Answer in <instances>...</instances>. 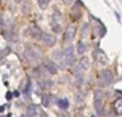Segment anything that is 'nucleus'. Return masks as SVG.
I'll return each mask as SVG.
<instances>
[{
  "label": "nucleus",
  "mask_w": 122,
  "mask_h": 117,
  "mask_svg": "<svg viewBox=\"0 0 122 117\" xmlns=\"http://www.w3.org/2000/svg\"><path fill=\"white\" fill-rule=\"evenodd\" d=\"M100 84L102 86H108L112 81V73L109 70H103L100 75Z\"/></svg>",
  "instance_id": "1"
},
{
  "label": "nucleus",
  "mask_w": 122,
  "mask_h": 117,
  "mask_svg": "<svg viewBox=\"0 0 122 117\" xmlns=\"http://www.w3.org/2000/svg\"><path fill=\"white\" fill-rule=\"evenodd\" d=\"M14 95H15V96H19V93H18V92H15Z\"/></svg>",
  "instance_id": "24"
},
{
  "label": "nucleus",
  "mask_w": 122,
  "mask_h": 117,
  "mask_svg": "<svg viewBox=\"0 0 122 117\" xmlns=\"http://www.w3.org/2000/svg\"><path fill=\"white\" fill-rule=\"evenodd\" d=\"M94 110H95V113H97V116L103 115L104 108H103V103H102V101H95L94 102Z\"/></svg>",
  "instance_id": "5"
},
{
  "label": "nucleus",
  "mask_w": 122,
  "mask_h": 117,
  "mask_svg": "<svg viewBox=\"0 0 122 117\" xmlns=\"http://www.w3.org/2000/svg\"><path fill=\"white\" fill-rule=\"evenodd\" d=\"M85 51H86V45L84 43H79L78 44V48H77L78 54H82V53H85Z\"/></svg>",
  "instance_id": "14"
},
{
  "label": "nucleus",
  "mask_w": 122,
  "mask_h": 117,
  "mask_svg": "<svg viewBox=\"0 0 122 117\" xmlns=\"http://www.w3.org/2000/svg\"><path fill=\"white\" fill-rule=\"evenodd\" d=\"M58 105H59L60 109L66 110L67 108H69V101H67V99H65V98L60 99V100L58 101Z\"/></svg>",
  "instance_id": "9"
},
{
  "label": "nucleus",
  "mask_w": 122,
  "mask_h": 117,
  "mask_svg": "<svg viewBox=\"0 0 122 117\" xmlns=\"http://www.w3.org/2000/svg\"><path fill=\"white\" fill-rule=\"evenodd\" d=\"M38 2H39V6H40L42 10H45L49 3V0H39Z\"/></svg>",
  "instance_id": "13"
},
{
  "label": "nucleus",
  "mask_w": 122,
  "mask_h": 117,
  "mask_svg": "<svg viewBox=\"0 0 122 117\" xmlns=\"http://www.w3.org/2000/svg\"><path fill=\"white\" fill-rule=\"evenodd\" d=\"M121 108H122V101H121V99H119L115 103V110H116L117 114H119V115L121 114Z\"/></svg>",
  "instance_id": "12"
},
{
  "label": "nucleus",
  "mask_w": 122,
  "mask_h": 117,
  "mask_svg": "<svg viewBox=\"0 0 122 117\" xmlns=\"http://www.w3.org/2000/svg\"><path fill=\"white\" fill-rule=\"evenodd\" d=\"M36 105L34 104H30L29 107L27 108V116L28 117H34L36 115V111H38V109H36Z\"/></svg>",
  "instance_id": "6"
},
{
  "label": "nucleus",
  "mask_w": 122,
  "mask_h": 117,
  "mask_svg": "<svg viewBox=\"0 0 122 117\" xmlns=\"http://www.w3.org/2000/svg\"><path fill=\"white\" fill-rule=\"evenodd\" d=\"M25 57H26V58H27L28 61L33 60V52H32V50L30 48H27L25 50Z\"/></svg>",
  "instance_id": "11"
},
{
  "label": "nucleus",
  "mask_w": 122,
  "mask_h": 117,
  "mask_svg": "<svg viewBox=\"0 0 122 117\" xmlns=\"http://www.w3.org/2000/svg\"><path fill=\"white\" fill-rule=\"evenodd\" d=\"M73 60H74V55L73 54H69V55L65 57V63H66L67 65L71 64V63L73 62Z\"/></svg>",
  "instance_id": "16"
},
{
  "label": "nucleus",
  "mask_w": 122,
  "mask_h": 117,
  "mask_svg": "<svg viewBox=\"0 0 122 117\" xmlns=\"http://www.w3.org/2000/svg\"><path fill=\"white\" fill-rule=\"evenodd\" d=\"M40 117H48V116H47V114L42 113V114H41V116H40Z\"/></svg>",
  "instance_id": "22"
},
{
  "label": "nucleus",
  "mask_w": 122,
  "mask_h": 117,
  "mask_svg": "<svg viewBox=\"0 0 122 117\" xmlns=\"http://www.w3.org/2000/svg\"><path fill=\"white\" fill-rule=\"evenodd\" d=\"M79 66L81 67L82 69H88L90 67V62H89L88 58L84 57L80 58V62H79Z\"/></svg>",
  "instance_id": "7"
},
{
  "label": "nucleus",
  "mask_w": 122,
  "mask_h": 117,
  "mask_svg": "<svg viewBox=\"0 0 122 117\" xmlns=\"http://www.w3.org/2000/svg\"><path fill=\"white\" fill-rule=\"evenodd\" d=\"M45 67H46V69L51 75H56V73H57V66H56V64L54 62H51V61H46V62H45Z\"/></svg>",
  "instance_id": "4"
},
{
  "label": "nucleus",
  "mask_w": 122,
  "mask_h": 117,
  "mask_svg": "<svg viewBox=\"0 0 122 117\" xmlns=\"http://www.w3.org/2000/svg\"><path fill=\"white\" fill-rule=\"evenodd\" d=\"M60 57H62V52H61V51H55V52H53V58H54L59 60Z\"/></svg>",
  "instance_id": "19"
},
{
  "label": "nucleus",
  "mask_w": 122,
  "mask_h": 117,
  "mask_svg": "<svg viewBox=\"0 0 122 117\" xmlns=\"http://www.w3.org/2000/svg\"><path fill=\"white\" fill-rule=\"evenodd\" d=\"M4 111V108L3 107H0V112H3Z\"/></svg>",
  "instance_id": "23"
},
{
  "label": "nucleus",
  "mask_w": 122,
  "mask_h": 117,
  "mask_svg": "<svg viewBox=\"0 0 122 117\" xmlns=\"http://www.w3.org/2000/svg\"><path fill=\"white\" fill-rule=\"evenodd\" d=\"M75 32H76V28L74 27V26H69V27L66 28V31H65V35H64L65 40H66V42H71L74 38Z\"/></svg>",
  "instance_id": "3"
},
{
  "label": "nucleus",
  "mask_w": 122,
  "mask_h": 117,
  "mask_svg": "<svg viewBox=\"0 0 122 117\" xmlns=\"http://www.w3.org/2000/svg\"><path fill=\"white\" fill-rule=\"evenodd\" d=\"M63 1H64L66 4H71L72 2H73V0H63Z\"/></svg>",
  "instance_id": "21"
},
{
  "label": "nucleus",
  "mask_w": 122,
  "mask_h": 117,
  "mask_svg": "<svg viewBox=\"0 0 122 117\" xmlns=\"http://www.w3.org/2000/svg\"><path fill=\"white\" fill-rule=\"evenodd\" d=\"M41 40L44 42L45 45H47L49 47H53L56 43V38L53 35H51L48 33H45V32L44 33H41Z\"/></svg>",
  "instance_id": "2"
},
{
  "label": "nucleus",
  "mask_w": 122,
  "mask_h": 117,
  "mask_svg": "<svg viewBox=\"0 0 122 117\" xmlns=\"http://www.w3.org/2000/svg\"><path fill=\"white\" fill-rule=\"evenodd\" d=\"M42 104L44 105L45 108H47L49 105V99H48V97L47 96H44L43 97V99H42Z\"/></svg>",
  "instance_id": "18"
},
{
  "label": "nucleus",
  "mask_w": 122,
  "mask_h": 117,
  "mask_svg": "<svg viewBox=\"0 0 122 117\" xmlns=\"http://www.w3.org/2000/svg\"><path fill=\"white\" fill-rule=\"evenodd\" d=\"M0 1H1V0H0Z\"/></svg>",
  "instance_id": "27"
},
{
  "label": "nucleus",
  "mask_w": 122,
  "mask_h": 117,
  "mask_svg": "<svg viewBox=\"0 0 122 117\" xmlns=\"http://www.w3.org/2000/svg\"><path fill=\"white\" fill-rule=\"evenodd\" d=\"M62 54H64L65 57H66V55H69V54H73V47H72V46L67 47V48L62 52Z\"/></svg>",
  "instance_id": "15"
},
{
  "label": "nucleus",
  "mask_w": 122,
  "mask_h": 117,
  "mask_svg": "<svg viewBox=\"0 0 122 117\" xmlns=\"http://www.w3.org/2000/svg\"><path fill=\"white\" fill-rule=\"evenodd\" d=\"M31 30H32V31H31L32 36H33L34 38H40L41 37V31H40V29H39L36 25H32L31 26Z\"/></svg>",
  "instance_id": "8"
},
{
  "label": "nucleus",
  "mask_w": 122,
  "mask_h": 117,
  "mask_svg": "<svg viewBox=\"0 0 122 117\" xmlns=\"http://www.w3.org/2000/svg\"><path fill=\"white\" fill-rule=\"evenodd\" d=\"M12 97H13V95H12V93H11V92H8V93L5 94V98H6V100L10 101L11 99H12Z\"/></svg>",
  "instance_id": "20"
},
{
  "label": "nucleus",
  "mask_w": 122,
  "mask_h": 117,
  "mask_svg": "<svg viewBox=\"0 0 122 117\" xmlns=\"http://www.w3.org/2000/svg\"><path fill=\"white\" fill-rule=\"evenodd\" d=\"M61 117H69V116L65 115V114H62V115H61Z\"/></svg>",
  "instance_id": "26"
},
{
  "label": "nucleus",
  "mask_w": 122,
  "mask_h": 117,
  "mask_svg": "<svg viewBox=\"0 0 122 117\" xmlns=\"http://www.w3.org/2000/svg\"><path fill=\"white\" fill-rule=\"evenodd\" d=\"M103 96H104V94L101 90H97L94 92V100L95 101H102Z\"/></svg>",
  "instance_id": "10"
},
{
  "label": "nucleus",
  "mask_w": 122,
  "mask_h": 117,
  "mask_svg": "<svg viewBox=\"0 0 122 117\" xmlns=\"http://www.w3.org/2000/svg\"><path fill=\"white\" fill-rule=\"evenodd\" d=\"M21 11H23L24 14H28V13H29V11H30L29 4H28V3H25V4H24L23 8H21Z\"/></svg>",
  "instance_id": "17"
},
{
  "label": "nucleus",
  "mask_w": 122,
  "mask_h": 117,
  "mask_svg": "<svg viewBox=\"0 0 122 117\" xmlns=\"http://www.w3.org/2000/svg\"><path fill=\"white\" fill-rule=\"evenodd\" d=\"M14 1H15V2H16V3H19V2H20V1H21V0H14Z\"/></svg>",
  "instance_id": "25"
}]
</instances>
